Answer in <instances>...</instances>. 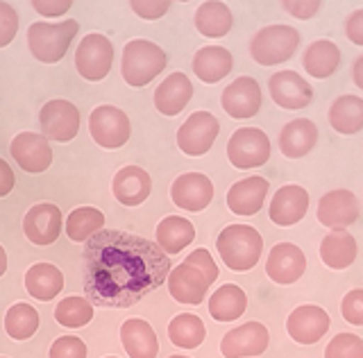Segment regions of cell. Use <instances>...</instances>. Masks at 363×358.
Here are the masks:
<instances>
[{"instance_id":"6da1fadb","label":"cell","mask_w":363,"mask_h":358,"mask_svg":"<svg viewBox=\"0 0 363 358\" xmlns=\"http://www.w3.org/2000/svg\"><path fill=\"white\" fill-rule=\"evenodd\" d=\"M173 265L157 243L118 229H102L84 243V295L94 306L130 308L164 286Z\"/></svg>"},{"instance_id":"7a4b0ae2","label":"cell","mask_w":363,"mask_h":358,"mask_svg":"<svg viewBox=\"0 0 363 358\" xmlns=\"http://www.w3.org/2000/svg\"><path fill=\"white\" fill-rule=\"evenodd\" d=\"M223 263L234 272H247L259 263L264 252V238L250 225H230L225 227L216 238Z\"/></svg>"},{"instance_id":"3957f363","label":"cell","mask_w":363,"mask_h":358,"mask_svg":"<svg viewBox=\"0 0 363 358\" xmlns=\"http://www.w3.org/2000/svg\"><path fill=\"white\" fill-rule=\"evenodd\" d=\"M166 52L157 43L147 39H132L125 43L123 59H121V75L128 86L141 88L147 86L157 75L166 69Z\"/></svg>"},{"instance_id":"277c9868","label":"cell","mask_w":363,"mask_h":358,"mask_svg":"<svg viewBox=\"0 0 363 358\" xmlns=\"http://www.w3.org/2000/svg\"><path fill=\"white\" fill-rule=\"evenodd\" d=\"M79 32V23L75 18L62 21V23H32L28 30L30 52L43 64H57L66 57L68 48Z\"/></svg>"},{"instance_id":"5b68a950","label":"cell","mask_w":363,"mask_h":358,"mask_svg":"<svg viewBox=\"0 0 363 358\" xmlns=\"http://www.w3.org/2000/svg\"><path fill=\"white\" fill-rule=\"evenodd\" d=\"M300 48V32L291 25H266L255 32L250 41V54L259 66L286 64Z\"/></svg>"},{"instance_id":"8992f818","label":"cell","mask_w":363,"mask_h":358,"mask_svg":"<svg viewBox=\"0 0 363 358\" xmlns=\"http://www.w3.org/2000/svg\"><path fill=\"white\" fill-rule=\"evenodd\" d=\"M270 139L259 127H238L227 141V159L238 171L266 166L270 159Z\"/></svg>"},{"instance_id":"52a82bcc","label":"cell","mask_w":363,"mask_h":358,"mask_svg":"<svg viewBox=\"0 0 363 358\" xmlns=\"http://www.w3.org/2000/svg\"><path fill=\"white\" fill-rule=\"evenodd\" d=\"M89 134L100 148L118 150L130 141L132 125L123 109L113 105H98L89 116Z\"/></svg>"},{"instance_id":"ba28073f","label":"cell","mask_w":363,"mask_h":358,"mask_svg":"<svg viewBox=\"0 0 363 358\" xmlns=\"http://www.w3.org/2000/svg\"><path fill=\"white\" fill-rule=\"evenodd\" d=\"M113 64V46L105 35L91 32L75 50V69L89 82L105 80Z\"/></svg>"},{"instance_id":"9c48e42d","label":"cell","mask_w":363,"mask_h":358,"mask_svg":"<svg viewBox=\"0 0 363 358\" xmlns=\"http://www.w3.org/2000/svg\"><path fill=\"white\" fill-rule=\"evenodd\" d=\"M220 134V122L211 111H196L177 129V145L189 156L207 154Z\"/></svg>"},{"instance_id":"30bf717a","label":"cell","mask_w":363,"mask_h":358,"mask_svg":"<svg viewBox=\"0 0 363 358\" xmlns=\"http://www.w3.org/2000/svg\"><path fill=\"white\" fill-rule=\"evenodd\" d=\"M39 127L48 141H73L79 132V109L68 100H50L39 111Z\"/></svg>"},{"instance_id":"8fae6325","label":"cell","mask_w":363,"mask_h":358,"mask_svg":"<svg viewBox=\"0 0 363 358\" xmlns=\"http://www.w3.org/2000/svg\"><path fill=\"white\" fill-rule=\"evenodd\" d=\"M261 100L264 98H261L259 82L250 75H241L223 88L220 105L227 116H232L236 120H247L259 114Z\"/></svg>"},{"instance_id":"7c38bea8","label":"cell","mask_w":363,"mask_h":358,"mask_svg":"<svg viewBox=\"0 0 363 358\" xmlns=\"http://www.w3.org/2000/svg\"><path fill=\"white\" fill-rule=\"evenodd\" d=\"M11 159L18 163L21 171L30 175L45 173L52 166V148L45 137L37 132H21L9 145Z\"/></svg>"},{"instance_id":"4fadbf2b","label":"cell","mask_w":363,"mask_h":358,"mask_svg":"<svg viewBox=\"0 0 363 358\" xmlns=\"http://www.w3.org/2000/svg\"><path fill=\"white\" fill-rule=\"evenodd\" d=\"M361 214L359 197L347 188H336L320 197L318 202V222L329 229H347L354 225Z\"/></svg>"},{"instance_id":"5bb4252c","label":"cell","mask_w":363,"mask_h":358,"mask_svg":"<svg viewBox=\"0 0 363 358\" xmlns=\"http://www.w3.org/2000/svg\"><path fill=\"white\" fill-rule=\"evenodd\" d=\"M270 333L261 322H245L241 327L227 331L220 340V352L225 358H252L268 350Z\"/></svg>"},{"instance_id":"9a60e30c","label":"cell","mask_w":363,"mask_h":358,"mask_svg":"<svg viewBox=\"0 0 363 358\" xmlns=\"http://www.w3.org/2000/svg\"><path fill=\"white\" fill-rule=\"evenodd\" d=\"M173 204L189 214H200L213 200V184L204 173H184L170 186Z\"/></svg>"},{"instance_id":"2e32d148","label":"cell","mask_w":363,"mask_h":358,"mask_svg":"<svg viewBox=\"0 0 363 358\" xmlns=\"http://www.w3.org/2000/svg\"><path fill=\"white\" fill-rule=\"evenodd\" d=\"M332 327V318L327 316V311L315 304H300L298 308L291 311L286 320V331L291 340L298 345H315L318 340L325 338V333Z\"/></svg>"},{"instance_id":"e0dca14e","label":"cell","mask_w":363,"mask_h":358,"mask_svg":"<svg viewBox=\"0 0 363 358\" xmlns=\"http://www.w3.org/2000/svg\"><path fill=\"white\" fill-rule=\"evenodd\" d=\"M64 229L62 211L52 202L34 204L23 218V233L32 245H52Z\"/></svg>"},{"instance_id":"ac0fdd59","label":"cell","mask_w":363,"mask_h":358,"mask_svg":"<svg viewBox=\"0 0 363 358\" xmlns=\"http://www.w3.org/2000/svg\"><path fill=\"white\" fill-rule=\"evenodd\" d=\"M268 91L272 103L281 109H304L311 105L313 88L295 71H277L270 75Z\"/></svg>"},{"instance_id":"d6986e66","label":"cell","mask_w":363,"mask_h":358,"mask_svg":"<svg viewBox=\"0 0 363 358\" xmlns=\"http://www.w3.org/2000/svg\"><path fill=\"white\" fill-rule=\"evenodd\" d=\"M306 270V256L293 243H277L272 245L266 261V275L277 286H291L300 282Z\"/></svg>"},{"instance_id":"ffe728a7","label":"cell","mask_w":363,"mask_h":358,"mask_svg":"<svg viewBox=\"0 0 363 358\" xmlns=\"http://www.w3.org/2000/svg\"><path fill=\"white\" fill-rule=\"evenodd\" d=\"M168 293L179 304H189V306H200L204 297L209 293V279L204 277L198 267H193L189 263H179L173 267L166 279Z\"/></svg>"},{"instance_id":"44dd1931","label":"cell","mask_w":363,"mask_h":358,"mask_svg":"<svg viewBox=\"0 0 363 358\" xmlns=\"http://www.w3.org/2000/svg\"><path fill=\"white\" fill-rule=\"evenodd\" d=\"M309 204H311V197L306 193V188L298 184H286L277 188L275 195H272L268 216L277 227H293L306 216Z\"/></svg>"},{"instance_id":"7402d4cb","label":"cell","mask_w":363,"mask_h":358,"mask_svg":"<svg viewBox=\"0 0 363 358\" xmlns=\"http://www.w3.org/2000/svg\"><path fill=\"white\" fill-rule=\"evenodd\" d=\"M111 193L123 207H139L152 193V177L141 166H125L111 179Z\"/></svg>"},{"instance_id":"603a6c76","label":"cell","mask_w":363,"mask_h":358,"mask_svg":"<svg viewBox=\"0 0 363 358\" xmlns=\"http://www.w3.org/2000/svg\"><path fill=\"white\" fill-rule=\"evenodd\" d=\"M268 191H270L268 179L259 175L245 177L227 191V209L236 216H255L264 207Z\"/></svg>"},{"instance_id":"cb8c5ba5","label":"cell","mask_w":363,"mask_h":358,"mask_svg":"<svg viewBox=\"0 0 363 358\" xmlns=\"http://www.w3.org/2000/svg\"><path fill=\"white\" fill-rule=\"evenodd\" d=\"M193 98V84L184 73H170L166 80L157 86L155 91V107L159 114H164L168 118H173L182 114Z\"/></svg>"},{"instance_id":"d4e9b609","label":"cell","mask_w":363,"mask_h":358,"mask_svg":"<svg viewBox=\"0 0 363 358\" xmlns=\"http://www.w3.org/2000/svg\"><path fill=\"white\" fill-rule=\"evenodd\" d=\"M318 143V127L309 118H295L279 132V150L286 159H302Z\"/></svg>"},{"instance_id":"484cf974","label":"cell","mask_w":363,"mask_h":358,"mask_svg":"<svg viewBox=\"0 0 363 358\" xmlns=\"http://www.w3.org/2000/svg\"><path fill=\"white\" fill-rule=\"evenodd\" d=\"M234 69L232 52L223 46H202L193 57V73L204 84H218Z\"/></svg>"},{"instance_id":"4316f807","label":"cell","mask_w":363,"mask_h":358,"mask_svg":"<svg viewBox=\"0 0 363 358\" xmlns=\"http://www.w3.org/2000/svg\"><path fill=\"white\" fill-rule=\"evenodd\" d=\"M357 238L347 229H332L320 243V261L332 270H345L357 261Z\"/></svg>"},{"instance_id":"83f0119b","label":"cell","mask_w":363,"mask_h":358,"mask_svg":"<svg viewBox=\"0 0 363 358\" xmlns=\"http://www.w3.org/2000/svg\"><path fill=\"white\" fill-rule=\"evenodd\" d=\"M121 342L130 358H157L159 342L150 322L141 318H132L123 322L121 327Z\"/></svg>"},{"instance_id":"f1b7e54d","label":"cell","mask_w":363,"mask_h":358,"mask_svg":"<svg viewBox=\"0 0 363 358\" xmlns=\"http://www.w3.org/2000/svg\"><path fill=\"white\" fill-rule=\"evenodd\" d=\"M302 66L315 80H327L332 77L340 66V50L334 41L329 39H315L306 46L302 54Z\"/></svg>"},{"instance_id":"f546056e","label":"cell","mask_w":363,"mask_h":358,"mask_svg":"<svg viewBox=\"0 0 363 358\" xmlns=\"http://www.w3.org/2000/svg\"><path fill=\"white\" fill-rule=\"evenodd\" d=\"M26 290L39 301H52L64 290V275L52 263H34L26 272Z\"/></svg>"},{"instance_id":"4dcf8cb0","label":"cell","mask_w":363,"mask_h":358,"mask_svg":"<svg viewBox=\"0 0 363 358\" xmlns=\"http://www.w3.org/2000/svg\"><path fill=\"white\" fill-rule=\"evenodd\" d=\"M327 118L332 129L338 134H345V137L363 132V98L359 96L336 98L332 107H329Z\"/></svg>"},{"instance_id":"1f68e13d","label":"cell","mask_w":363,"mask_h":358,"mask_svg":"<svg viewBox=\"0 0 363 358\" xmlns=\"http://www.w3.org/2000/svg\"><path fill=\"white\" fill-rule=\"evenodd\" d=\"M196 241V227L193 222L182 216H168L157 225V245L168 256L179 254Z\"/></svg>"},{"instance_id":"d6a6232c","label":"cell","mask_w":363,"mask_h":358,"mask_svg":"<svg viewBox=\"0 0 363 358\" xmlns=\"http://www.w3.org/2000/svg\"><path fill=\"white\" fill-rule=\"evenodd\" d=\"M232 25H234V16L225 3L209 0V3H202L196 9V28L202 37L223 39L232 32Z\"/></svg>"},{"instance_id":"836d02e7","label":"cell","mask_w":363,"mask_h":358,"mask_svg":"<svg viewBox=\"0 0 363 358\" xmlns=\"http://www.w3.org/2000/svg\"><path fill=\"white\" fill-rule=\"evenodd\" d=\"M245 308H247V295L236 284L220 286L209 299V316L216 322H234L243 316Z\"/></svg>"},{"instance_id":"e575fe53","label":"cell","mask_w":363,"mask_h":358,"mask_svg":"<svg viewBox=\"0 0 363 358\" xmlns=\"http://www.w3.org/2000/svg\"><path fill=\"white\" fill-rule=\"evenodd\" d=\"M168 338L182 350H196L207 338V327H204L202 318L193 316V313H179L168 324Z\"/></svg>"},{"instance_id":"d590c367","label":"cell","mask_w":363,"mask_h":358,"mask_svg":"<svg viewBox=\"0 0 363 358\" xmlns=\"http://www.w3.org/2000/svg\"><path fill=\"white\" fill-rule=\"evenodd\" d=\"M105 227V214L96 207H77L66 218V236L73 243H86Z\"/></svg>"},{"instance_id":"8d00e7d4","label":"cell","mask_w":363,"mask_h":358,"mask_svg":"<svg viewBox=\"0 0 363 358\" xmlns=\"http://www.w3.org/2000/svg\"><path fill=\"white\" fill-rule=\"evenodd\" d=\"M41 318L34 306L30 304H11L5 313V333L11 340H30L37 333Z\"/></svg>"},{"instance_id":"74e56055","label":"cell","mask_w":363,"mask_h":358,"mask_svg":"<svg viewBox=\"0 0 363 358\" xmlns=\"http://www.w3.org/2000/svg\"><path fill=\"white\" fill-rule=\"evenodd\" d=\"M94 318V304L86 297H66L55 306V320L66 329H82Z\"/></svg>"},{"instance_id":"f35d334b","label":"cell","mask_w":363,"mask_h":358,"mask_svg":"<svg viewBox=\"0 0 363 358\" xmlns=\"http://www.w3.org/2000/svg\"><path fill=\"white\" fill-rule=\"evenodd\" d=\"M325 358H363V340L357 333H338L327 342Z\"/></svg>"},{"instance_id":"ab89813d","label":"cell","mask_w":363,"mask_h":358,"mask_svg":"<svg viewBox=\"0 0 363 358\" xmlns=\"http://www.w3.org/2000/svg\"><path fill=\"white\" fill-rule=\"evenodd\" d=\"M50 358H86V345L77 335H62L52 342Z\"/></svg>"},{"instance_id":"60d3db41","label":"cell","mask_w":363,"mask_h":358,"mask_svg":"<svg viewBox=\"0 0 363 358\" xmlns=\"http://www.w3.org/2000/svg\"><path fill=\"white\" fill-rule=\"evenodd\" d=\"M340 313H343L345 322L363 327V288H354L340 301Z\"/></svg>"},{"instance_id":"b9f144b4","label":"cell","mask_w":363,"mask_h":358,"mask_svg":"<svg viewBox=\"0 0 363 358\" xmlns=\"http://www.w3.org/2000/svg\"><path fill=\"white\" fill-rule=\"evenodd\" d=\"M18 32V14L9 3H0V48H7Z\"/></svg>"},{"instance_id":"7bdbcfd3","label":"cell","mask_w":363,"mask_h":358,"mask_svg":"<svg viewBox=\"0 0 363 358\" xmlns=\"http://www.w3.org/2000/svg\"><path fill=\"white\" fill-rule=\"evenodd\" d=\"M184 263H189V265H193V267H198V270L209 279V284H216V282H218V265H216V261H213V256L209 254V250H204V248L193 250V252L186 256V261H184Z\"/></svg>"},{"instance_id":"ee69618b","label":"cell","mask_w":363,"mask_h":358,"mask_svg":"<svg viewBox=\"0 0 363 358\" xmlns=\"http://www.w3.org/2000/svg\"><path fill=\"white\" fill-rule=\"evenodd\" d=\"M130 7L139 18L157 21V18H162L168 12L170 3H168V0H132Z\"/></svg>"},{"instance_id":"f6af8a7d","label":"cell","mask_w":363,"mask_h":358,"mask_svg":"<svg viewBox=\"0 0 363 358\" xmlns=\"http://www.w3.org/2000/svg\"><path fill=\"white\" fill-rule=\"evenodd\" d=\"M281 7H284V12H289L295 18L309 21V18H313L318 12H320L323 3H320V0H284Z\"/></svg>"},{"instance_id":"bcb514c9","label":"cell","mask_w":363,"mask_h":358,"mask_svg":"<svg viewBox=\"0 0 363 358\" xmlns=\"http://www.w3.org/2000/svg\"><path fill=\"white\" fill-rule=\"evenodd\" d=\"M71 7H73L71 0H32V9L45 18L64 16V14H68Z\"/></svg>"},{"instance_id":"7dc6e473","label":"cell","mask_w":363,"mask_h":358,"mask_svg":"<svg viewBox=\"0 0 363 358\" xmlns=\"http://www.w3.org/2000/svg\"><path fill=\"white\" fill-rule=\"evenodd\" d=\"M345 37L354 43V46H363V9L352 12L345 21Z\"/></svg>"},{"instance_id":"c3c4849f","label":"cell","mask_w":363,"mask_h":358,"mask_svg":"<svg viewBox=\"0 0 363 358\" xmlns=\"http://www.w3.org/2000/svg\"><path fill=\"white\" fill-rule=\"evenodd\" d=\"M16 186V175L11 171V166L0 156V197H7Z\"/></svg>"},{"instance_id":"681fc988","label":"cell","mask_w":363,"mask_h":358,"mask_svg":"<svg viewBox=\"0 0 363 358\" xmlns=\"http://www.w3.org/2000/svg\"><path fill=\"white\" fill-rule=\"evenodd\" d=\"M352 80H354V86L363 91V54L357 57L354 66H352Z\"/></svg>"},{"instance_id":"f907efd6","label":"cell","mask_w":363,"mask_h":358,"mask_svg":"<svg viewBox=\"0 0 363 358\" xmlns=\"http://www.w3.org/2000/svg\"><path fill=\"white\" fill-rule=\"evenodd\" d=\"M7 272V252H5V248L0 245V277H3Z\"/></svg>"},{"instance_id":"816d5d0a","label":"cell","mask_w":363,"mask_h":358,"mask_svg":"<svg viewBox=\"0 0 363 358\" xmlns=\"http://www.w3.org/2000/svg\"><path fill=\"white\" fill-rule=\"evenodd\" d=\"M170 358H189V356H170Z\"/></svg>"},{"instance_id":"f5cc1de1","label":"cell","mask_w":363,"mask_h":358,"mask_svg":"<svg viewBox=\"0 0 363 358\" xmlns=\"http://www.w3.org/2000/svg\"><path fill=\"white\" fill-rule=\"evenodd\" d=\"M107 358H116V356H107Z\"/></svg>"},{"instance_id":"db71d44e","label":"cell","mask_w":363,"mask_h":358,"mask_svg":"<svg viewBox=\"0 0 363 358\" xmlns=\"http://www.w3.org/2000/svg\"><path fill=\"white\" fill-rule=\"evenodd\" d=\"M0 358H5V356H0Z\"/></svg>"}]
</instances>
